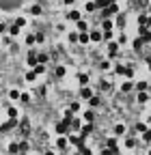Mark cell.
<instances>
[{
    "label": "cell",
    "instance_id": "6da1fadb",
    "mask_svg": "<svg viewBox=\"0 0 151 155\" xmlns=\"http://www.w3.org/2000/svg\"><path fill=\"white\" fill-rule=\"evenodd\" d=\"M54 131L58 136H67L69 131H71V118H63V121H58L54 125Z\"/></svg>",
    "mask_w": 151,
    "mask_h": 155
},
{
    "label": "cell",
    "instance_id": "7a4b0ae2",
    "mask_svg": "<svg viewBox=\"0 0 151 155\" xmlns=\"http://www.w3.org/2000/svg\"><path fill=\"white\" fill-rule=\"evenodd\" d=\"M17 136L20 138H28L30 136V123H28V118H22L20 125H17Z\"/></svg>",
    "mask_w": 151,
    "mask_h": 155
},
{
    "label": "cell",
    "instance_id": "3957f363",
    "mask_svg": "<svg viewBox=\"0 0 151 155\" xmlns=\"http://www.w3.org/2000/svg\"><path fill=\"white\" fill-rule=\"evenodd\" d=\"M67 136H69V142H71V144H74L76 149H80V147H84V142H86V138H82V136H80V134H71V131H69Z\"/></svg>",
    "mask_w": 151,
    "mask_h": 155
},
{
    "label": "cell",
    "instance_id": "277c9868",
    "mask_svg": "<svg viewBox=\"0 0 151 155\" xmlns=\"http://www.w3.org/2000/svg\"><path fill=\"white\" fill-rule=\"evenodd\" d=\"M138 37L143 39L145 43H149L151 41V28H149V26H138Z\"/></svg>",
    "mask_w": 151,
    "mask_h": 155
},
{
    "label": "cell",
    "instance_id": "5b68a950",
    "mask_svg": "<svg viewBox=\"0 0 151 155\" xmlns=\"http://www.w3.org/2000/svg\"><path fill=\"white\" fill-rule=\"evenodd\" d=\"M17 125H20V121H17V118H9L7 123L0 125V131H11L13 127H17Z\"/></svg>",
    "mask_w": 151,
    "mask_h": 155
},
{
    "label": "cell",
    "instance_id": "8992f818",
    "mask_svg": "<svg viewBox=\"0 0 151 155\" xmlns=\"http://www.w3.org/2000/svg\"><path fill=\"white\" fill-rule=\"evenodd\" d=\"M114 13H119V4H117V2H112L110 7H106L104 11H102V17H110V15H114Z\"/></svg>",
    "mask_w": 151,
    "mask_h": 155
},
{
    "label": "cell",
    "instance_id": "52a82bcc",
    "mask_svg": "<svg viewBox=\"0 0 151 155\" xmlns=\"http://www.w3.org/2000/svg\"><path fill=\"white\" fill-rule=\"evenodd\" d=\"M80 136H82V138H88V136L93 134V123H84L82 127H80V131H78Z\"/></svg>",
    "mask_w": 151,
    "mask_h": 155
},
{
    "label": "cell",
    "instance_id": "ba28073f",
    "mask_svg": "<svg viewBox=\"0 0 151 155\" xmlns=\"http://www.w3.org/2000/svg\"><path fill=\"white\" fill-rule=\"evenodd\" d=\"M119 45H121L119 41H117V43H114V41H108V56H110V58H114V56L119 54Z\"/></svg>",
    "mask_w": 151,
    "mask_h": 155
},
{
    "label": "cell",
    "instance_id": "9c48e42d",
    "mask_svg": "<svg viewBox=\"0 0 151 155\" xmlns=\"http://www.w3.org/2000/svg\"><path fill=\"white\" fill-rule=\"evenodd\" d=\"M37 50H28V54H26V62H28V65L30 67H35V65H37Z\"/></svg>",
    "mask_w": 151,
    "mask_h": 155
},
{
    "label": "cell",
    "instance_id": "30bf717a",
    "mask_svg": "<svg viewBox=\"0 0 151 155\" xmlns=\"http://www.w3.org/2000/svg\"><path fill=\"white\" fill-rule=\"evenodd\" d=\"M80 97L88 101V99L93 97V88H91V86H82V88H80Z\"/></svg>",
    "mask_w": 151,
    "mask_h": 155
},
{
    "label": "cell",
    "instance_id": "8fae6325",
    "mask_svg": "<svg viewBox=\"0 0 151 155\" xmlns=\"http://www.w3.org/2000/svg\"><path fill=\"white\" fill-rule=\"evenodd\" d=\"M67 20L69 22H78V20H82V15H80V11H76V9H71V11H67Z\"/></svg>",
    "mask_w": 151,
    "mask_h": 155
},
{
    "label": "cell",
    "instance_id": "7c38bea8",
    "mask_svg": "<svg viewBox=\"0 0 151 155\" xmlns=\"http://www.w3.org/2000/svg\"><path fill=\"white\" fill-rule=\"evenodd\" d=\"M91 41H93V43L104 41V30H91Z\"/></svg>",
    "mask_w": 151,
    "mask_h": 155
},
{
    "label": "cell",
    "instance_id": "4fadbf2b",
    "mask_svg": "<svg viewBox=\"0 0 151 155\" xmlns=\"http://www.w3.org/2000/svg\"><path fill=\"white\" fill-rule=\"evenodd\" d=\"M104 147H108V149H112L114 153L119 155V149H117V138H108V140H106V144H104Z\"/></svg>",
    "mask_w": 151,
    "mask_h": 155
},
{
    "label": "cell",
    "instance_id": "5bb4252c",
    "mask_svg": "<svg viewBox=\"0 0 151 155\" xmlns=\"http://www.w3.org/2000/svg\"><path fill=\"white\" fill-rule=\"evenodd\" d=\"M65 73H67V69L63 65H56L54 67V78H65Z\"/></svg>",
    "mask_w": 151,
    "mask_h": 155
},
{
    "label": "cell",
    "instance_id": "9a60e30c",
    "mask_svg": "<svg viewBox=\"0 0 151 155\" xmlns=\"http://www.w3.org/2000/svg\"><path fill=\"white\" fill-rule=\"evenodd\" d=\"M20 97H22V93L17 88H11L9 90V99H11V101H20Z\"/></svg>",
    "mask_w": 151,
    "mask_h": 155
},
{
    "label": "cell",
    "instance_id": "2e32d148",
    "mask_svg": "<svg viewBox=\"0 0 151 155\" xmlns=\"http://www.w3.org/2000/svg\"><path fill=\"white\" fill-rule=\"evenodd\" d=\"M88 106H91V108H99V106H102V97L93 95L91 99H88Z\"/></svg>",
    "mask_w": 151,
    "mask_h": 155
},
{
    "label": "cell",
    "instance_id": "e0dca14e",
    "mask_svg": "<svg viewBox=\"0 0 151 155\" xmlns=\"http://www.w3.org/2000/svg\"><path fill=\"white\" fill-rule=\"evenodd\" d=\"M149 20H151V15H138V26H149ZM149 28H151V26H149Z\"/></svg>",
    "mask_w": 151,
    "mask_h": 155
},
{
    "label": "cell",
    "instance_id": "ac0fdd59",
    "mask_svg": "<svg viewBox=\"0 0 151 155\" xmlns=\"http://www.w3.org/2000/svg\"><path fill=\"white\" fill-rule=\"evenodd\" d=\"M82 121H84V123H93V121H95V112H93V110H86L84 116H82Z\"/></svg>",
    "mask_w": 151,
    "mask_h": 155
},
{
    "label": "cell",
    "instance_id": "d6986e66",
    "mask_svg": "<svg viewBox=\"0 0 151 155\" xmlns=\"http://www.w3.org/2000/svg\"><path fill=\"white\" fill-rule=\"evenodd\" d=\"M67 142H69V136H63V138L56 140V147L58 149H67Z\"/></svg>",
    "mask_w": 151,
    "mask_h": 155
},
{
    "label": "cell",
    "instance_id": "ffe728a7",
    "mask_svg": "<svg viewBox=\"0 0 151 155\" xmlns=\"http://www.w3.org/2000/svg\"><path fill=\"white\" fill-rule=\"evenodd\" d=\"M78 32H88V22L78 20Z\"/></svg>",
    "mask_w": 151,
    "mask_h": 155
},
{
    "label": "cell",
    "instance_id": "44dd1931",
    "mask_svg": "<svg viewBox=\"0 0 151 155\" xmlns=\"http://www.w3.org/2000/svg\"><path fill=\"white\" fill-rule=\"evenodd\" d=\"M80 127H82V121H80V118H71V131H80Z\"/></svg>",
    "mask_w": 151,
    "mask_h": 155
},
{
    "label": "cell",
    "instance_id": "7402d4cb",
    "mask_svg": "<svg viewBox=\"0 0 151 155\" xmlns=\"http://www.w3.org/2000/svg\"><path fill=\"white\" fill-rule=\"evenodd\" d=\"M123 134H125V125L117 123V125H114V136H123Z\"/></svg>",
    "mask_w": 151,
    "mask_h": 155
},
{
    "label": "cell",
    "instance_id": "603a6c76",
    "mask_svg": "<svg viewBox=\"0 0 151 155\" xmlns=\"http://www.w3.org/2000/svg\"><path fill=\"white\" fill-rule=\"evenodd\" d=\"M9 153H11V155L20 153V142H11V144H9Z\"/></svg>",
    "mask_w": 151,
    "mask_h": 155
},
{
    "label": "cell",
    "instance_id": "cb8c5ba5",
    "mask_svg": "<svg viewBox=\"0 0 151 155\" xmlns=\"http://www.w3.org/2000/svg\"><path fill=\"white\" fill-rule=\"evenodd\" d=\"M112 20H108V17H104V22H102V30H112Z\"/></svg>",
    "mask_w": 151,
    "mask_h": 155
},
{
    "label": "cell",
    "instance_id": "d4e9b609",
    "mask_svg": "<svg viewBox=\"0 0 151 155\" xmlns=\"http://www.w3.org/2000/svg\"><path fill=\"white\" fill-rule=\"evenodd\" d=\"M147 88H149V82H147V80H140L138 84H136V90H138V93H143V90H147Z\"/></svg>",
    "mask_w": 151,
    "mask_h": 155
},
{
    "label": "cell",
    "instance_id": "484cf974",
    "mask_svg": "<svg viewBox=\"0 0 151 155\" xmlns=\"http://www.w3.org/2000/svg\"><path fill=\"white\" fill-rule=\"evenodd\" d=\"M88 41H91V32H80V43L86 45Z\"/></svg>",
    "mask_w": 151,
    "mask_h": 155
},
{
    "label": "cell",
    "instance_id": "4316f807",
    "mask_svg": "<svg viewBox=\"0 0 151 155\" xmlns=\"http://www.w3.org/2000/svg\"><path fill=\"white\" fill-rule=\"evenodd\" d=\"M132 88H134V84H132L130 80H125V82H123V84H121V90H123V93H130Z\"/></svg>",
    "mask_w": 151,
    "mask_h": 155
},
{
    "label": "cell",
    "instance_id": "83f0119b",
    "mask_svg": "<svg viewBox=\"0 0 151 155\" xmlns=\"http://www.w3.org/2000/svg\"><path fill=\"white\" fill-rule=\"evenodd\" d=\"M140 140H143L145 144H151V129H147V131H143V136H140Z\"/></svg>",
    "mask_w": 151,
    "mask_h": 155
},
{
    "label": "cell",
    "instance_id": "f1b7e54d",
    "mask_svg": "<svg viewBox=\"0 0 151 155\" xmlns=\"http://www.w3.org/2000/svg\"><path fill=\"white\" fill-rule=\"evenodd\" d=\"M41 13H43L41 4H32V7H30V15H41Z\"/></svg>",
    "mask_w": 151,
    "mask_h": 155
},
{
    "label": "cell",
    "instance_id": "f546056e",
    "mask_svg": "<svg viewBox=\"0 0 151 155\" xmlns=\"http://www.w3.org/2000/svg\"><path fill=\"white\" fill-rule=\"evenodd\" d=\"M37 76H39V73H37V71H35V69H30V71H28V73H26L24 78H26V80H28V82H35V80H37Z\"/></svg>",
    "mask_w": 151,
    "mask_h": 155
},
{
    "label": "cell",
    "instance_id": "4dcf8cb0",
    "mask_svg": "<svg viewBox=\"0 0 151 155\" xmlns=\"http://www.w3.org/2000/svg\"><path fill=\"white\" fill-rule=\"evenodd\" d=\"M84 9H86V11H95V9H97V2H95V0H86Z\"/></svg>",
    "mask_w": 151,
    "mask_h": 155
},
{
    "label": "cell",
    "instance_id": "1f68e13d",
    "mask_svg": "<svg viewBox=\"0 0 151 155\" xmlns=\"http://www.w3.org/2000/svg\"><path fill=\"white\" fill-rule=\"evenodd\" d=\"M147 101H149V95H147V90L138 93V104H147Z\"/></svg>",
    "mask_w": 151,
    "mask_h": 155
},
{
    "label": "cell",
    "instance_id": "d6a6232c",
    "mask_svg": "<svg viewBox=\"0 0 151 155\" xmlns=\"http://www.w3.org/2000/svg\"><path fill=\"white\" fill-rule=\"evenodd\" d=\"M67 39H69V43L80 41V32H69V35H67Z\"/></svg>",
    "mask_w": 151,
    "mask_h": 155
},
{
    "label": "cell",
    "instance_id": "836d02e7",
    "mask_svg": "<svg viewBox=\"0 0 151 155\" xmlns=\"http://www.w3.org/2000/svg\"><path fill=\"white\" fill-rule=\"evenodd\" d=\"M7 114H9V118H17V108H15V106H9Z\"/></svg>",
    "mask_w": 151,
    "mask_h": 155
},
{
    "label": "cell",
    "instance_id": "e575fe53",
    "mask_svg": "<svg viewBox=\"0 0 151 155\" xmlns=\"http://www.w3.org/2000/svg\"><path fill=\"white\" fill-rule=\"evenodd\" d=\"M78 82H80L82 86H86V84H88V76H86V73H78Z\"/></svg>",
    "mask_w": 151,
    "mask_h": 155
},
{
    "label": "cell",
    "instance_id": "d590c367",
    "mask_svg": "<svg viewBox=\"0 0 151 155\" xmlns=\"http://www.w3.org/2000/svg\"><path fill=\"white\" fill-rule=\"evenodd\" d=\"M20 153H28V142H26V138L20 140Z\"/></svg>",
    "mask_w": 151,
    "mask_h": 155
},
{
    "label": "cell",
    "instance_id": "8d00e7d4",
    "mask_svg": "<svg viewBox=\"0 0 151 155\" xmlns=\"http://www.w3.org/2000/svg\"><path fill=\"white\" fill-rule=\"evenodd\" d=\"M32 69H35V71H37V73H39V76H41V73H46V65H43V62H37V65H35Z\"/></svg>",
    "mask_w": 151,
    "mask_h": 155
},
{
    "label": "cell",
    "instance_id": "74e56055",
    "mask_svg": "<svg viewBox=\"0 0 151 155\" xmlns=\"http://www.w3.org/2000/svg\"><path fill=\"white\" fill-rule=\"evenodd\" d=\"M78 151H80V155H93V149L91 147H80Z\"/></svg>",
    "mask_w": 151,
    "mask_h": 155
},
{
    "label": "cell",
    "instance_id": "f35d334b",
    "mask_svg": "<svg viewBox=\"0 0 151 155\" xmlns=\"http://www.w3.org/2000/svg\"><path fill=\"white\" fill-rule=\"evenodd\" d=\"M20 28H22V26H17V24H13L11 28H9V35H11V37H15V35L20 32Z\"/></svg>",
    "mask_w": 151,
    "mask_h": 155
},
{
    "label": "cell",
    "instance_id": "ab89813d",
    "mask_svg": "<svg viewBox=\"0 0 151 155\" xmlns=\"http://www.w3.org/2000/svg\"><path fill=\"white\" fill-rule=\"evenodd\" d=\"M123 76H125V78H132V76H134V69H132L130 65H127V67H123Z\"/></svg>",
    "mask_w": 151,
    "mask_h": 155
},
{
    "label": "cell",
    "instance_id": "60d3db41",
    "mask_svg": "<svg viewBox=\"0 0 151 155\" xmlns=\"http://www.w3.org/2000/svg\"><path fill=\"white\" fill-rule=\"evenodd\" d=\"M143 43H145V41L140 39V37H138V39L134 41V50H136V52H140V50H143Z\"/></svg>",
    "mask_w": 151,
    "mask_h": 155
},
{
    "label": "cell",
    "instance_id": "b9f144b4",
    "mask_svg": "<svg viewBox=\"0 0 151 155\" xmlns=\"http://www.w3.org/2000/svg\"><path fill=\"white\" fill-rule=\"evenodd\" d=\"M46 60H48V54L39 52V54H37V62H43V65H46Z\"/></svg>",
    "mask_w": 151,
    "mask_h": 155
},
{
    "label": "cell",
    "instance_id": "7bdbcfd3",
    "mask_svg": "<svg viewBox=\"0 0 151 155\" xmlns=\"http://www.w3.org/2000/svg\"><path fill=\"white\" fill-rule=\"evenodd\" d=\"M110 67H112V65H110V60H102V62H99V69H104V71H108Z\"/></svg>",
    "mask_w": 151,
    "mask_h": 155
},
{
    "label": "cell",
    "instance_id": "ee69618b",
    "mask_svg": "<svg viewBox=\"0 0 151 155\" xmlns=\"http://www.w3.org/2000/svg\"><path fill=\"white\" fill-rule=\"evenodd\" d=\"M20 101H22V104H30V95H28V93H22Z\"/></svg>",
    "mask_w": 151,
    "mask_h": 155
},
{
    "label": "cell",
    "instance_id": "f6af8a7d",
    "mask_svg": "<svg viewBox=\"0 0 151 155\" xmlns=\"http://www.w3.org/2000/svg\"><path fill=\"white\" fill-rule=\"evenodd\" d=\"M114 37V35H112V30H104V41H110Z\"/></svg>",
    "mask_w": 151,
    "mask_h": 155
},
{
    "label": "cell",
    "instance_id": "bcb514c9",
    "mask_svg": "<svg viewBox=\"0 0 151 155\" xmlns=\"http://www.w3.org/2000/svg\"><path fill=\"white\" fill-rule=\"evenodd\" d=\"M35 41H37V35H28V37H26V43L28 45H32Z\"/></svg>",
    "mask_w": 151,
    "mask_h": 155
},
{
    "label": "cell",
    "instance_id": "7dc6e473",
    "mask_svg": "<svg viewBox=\"0 0 151 155\" xmlns=\"http://www.w3.org/2000/svg\"><path fill=\"white\" fill-rule=\"evenodd\" d=\"M136 131H140V134L147 131V125H145V123H136Z\"/></svg>",
    "mask_w": 151,
    "mask_h": 155
},
{
    "label": "cell",
    "instance_id": "c3c4849f",
    "mask_svg": "<svg viewBox=\"0 0 151 155\" xmlns=\"http://www.w3.org/2000/svg\"><path fill=\"white\" fill-rule=\"evenodd\" d=\"M125 147H127V149L136 147V140H134V138H127V140H125Z\"/></svg>",
    "mask_w": 151,
    "mask_h": 155
},
{
    "label": "cell",
    "instance_id": "681fc988",
    "mask_svg": "<svg viewBox=\"0 0 151 155\" xmlns=\"http://www.w3.org/2000/svg\"><path fill=\"white\" fill-rule=\"evenodd\" d=\"M99 155H117V153H114L112 149H108V147H104V151H102Z\"/></svg>",
    "mask_w": 151,
    "mask_h": 155
},
{
    "label": "cell",
    "instance_id": "f907efd6",
    "mask_svg": "<svg viewBox=\"0 0 151 155\" xmlns=\"http://www.w3.org/2000/svg\"><path fill=\"white\" fill-rule=\"evenodd\" d=\"M117 24H119V26H125V15H123V13L117 17Z\"/></svg>",
    "mask_w": 151,
    "mask_h": 155
},
{
    "label": "cell",
    "instance_id": "816d5d0a",
    "mask_svg": "<svg viewBox=\"0 0 151 155\" xmlns=\"http://www.w3.org/2000/svg\"><path fill=\"white\" fill-rule=\"evenodd\" d=\"M69 108H71L74 112H78V110H80V104H78V101H71V104H69Z\"/></svg>",
    "mask_w": 151,
    "mask_h": 155
},
{
    "label": "cell",
    "instance_id": "f5cc1de1",
    "mask_svg": "<svg viewBox=\"0 0 151 155\" xmlns=\"http://www.w3.org/2000/svg\"><path fill=\"white\" fill-rule=\"evenodd\" d=\"M117 41H119L121 45H125V43H127V37H125V35H119V39H117Z\"/></svg>",
    "mask_w": 151,
    "mask_h": 155
},
{
    "label": "cell",
    "instance_id": "db71d44e",
    "mask_svg": "<svg viewBox=\"0 0 151 155\" xmlns=\"http://www.w3.org/2000/svg\"><path fill=\"white\" fill-rule=\"evenodd\" d=\"M114 73H119V76H123V65H114Z\"/></svg>",
    "mask_w": 151,
    "mask_h": 155
},
{
    "label": "cell",
    "instance_id": "11a10c76",
    "mask_svg": "<svg viewBox=\"0 0 151 155\" xmlns=\"http://www.w3.org/2000/svg\"><path fill=\"white\" fill-rule=\"evenodd\" d=\"M15 24H17V26H26V20H24V17H17Z\"/></svg>",
    "mask_w": 151,
    "mask_h": 155
},
{
    "label": "cell",
    "instance_id": "9f6ffc18",
    "mask_svg": "<svg viewBox=\"0 0 151 155\" xmlns=\"http://www.w3.org/2000/svg\"><path fill=\"white\" fill-rule=\"evenodd\" d=\"M99 86H102V90H108V88H110V84H108L106 80H102V84H99Z\"/></svg>",
    "mask_w": 151,
    "mask_h": 155
},
{
    "label": "cell",
    "instance_id": "6f0895ef",
    "mask_svg": "<svg viewBox=\"0 0 151 155\" xmlns=\"http://www.w3.org/2000/svg\"><path fill=\"white\" fill-rule=\"evenodd\" d=\"M136 2H138L140 7H143V9H145V7H147V2H149V0H136Z\"/></svg>",
    "mask_w": 151,
    "mask_h": 155
},
{
    "label": "cell",
    "instance_id": "680465c9",
    "mask_svg": "<svg viewBox=\"0 0 151 155\" xmlns=\"http://www.w3.org/2000/svg\"><path fill=\"white\" fill-rule=\"evenodd\" d=\"M4 30H7V26H4V22H2V24H0V32H4Z\"/></svg>",
    "mask_w": 151,
    "mask_h": 155
},
{
    "label": "cell",
    "instance_id": "91938a15",
    "mask_svg": "<svg viewBox=\"0 0 151 155\" xmlns=\"http://www.w3.org/2000/svg\"><path fill=\"white\" fill-rule=\"evenodd\" d=\"M63 2H65V4H74V0H63Z\"/></svg>",
    "mask_w": 151,
    "mask_h": 155
},
{
    "label": "cell",
    "instance_id": "94428289",
    "mask_svg": "<svg viewBox=\"0 0 151 155\" xmlns=\"http://www.w3.org/2000/svg\"><path fill=\"white\" fill-rule=\"evenodd\" d=\"M46 155H54V151H46Z\"/></svg>",
    "mask_w": 151,
    "mask_h": 155
},
{
    "label": "cell",
    "instance_id": "6125c7cd",
    "mask_svg": "<svg viewBox=\"0 0 151 155\" xmlns=\"http://www.w3.org/2000/svg\"><path fill=\"white\" fill-rule=\"evenodd\" d=\"M71 155H80V151H76V153H71Z\"/></svg>",
    "mask_w": 151,
    "mask_h": 155
},
{
    "label": "cell",
    "instance_id": "be15d7a7",
    "mask_svg": "<svg viewBox=\"0 0 151 155\" xmlns=\"http://www.w3.org/2000/svg\"><path fill=\"white\" fill-rule=\"evenodd\" d=\"M149 71H151V60H149Z\"/></svg>",
    "mask_w": 151,
    "mask_h": 155
},
{
    "label": "cell",
    "instance_id": "e7e4bbea",
    "mask_svg": "<svg viewBox=\"0 0 151 155\" xmlns=\"http://www.w3.org/2000/svg\"><path fill=\"white\" fill-rule=\"evenodd\" d=\"M147 155H151V149H149V153H147Z\"/></svg>",
    "mask_w": 151,
    "mask_h": 155
}]
</instances>
